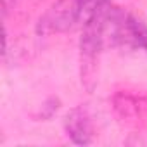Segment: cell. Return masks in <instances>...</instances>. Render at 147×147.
Masks as SVG:
<instances>
[{
    "label": "cell",
    "mask_w": 147,
    "mask_h": 147,
    "mask_svg": "<svg viewBox=\"0 0 147 147\" xmlns=\"http://www.w3.org/2000/svg\"><path fill=\"white\" fill-rule=\"evenodd\" d=\"M109 4V0H57V2L40 18L38 33H64L73 28H83L95 14Z\"/></svg>",
    "instance_id": "1"
},
{
    "label": "cell",
    "mask_w": 147,
    "mask_h": 147,
    "mask_svg": "<svg viewBox=\"0 0 147 147\" xmlns=\"http://www.w3.org/2000/svg\"><path fill=\"white\" fill-rule=\"evenodd\" d=\"M100 11L95 14V18L90 23L83 26V33L80 38V75H82V83L88 92H92L97 85L99 57H100L102 49L106 47L104 36H102L100 18H99Z\"/></svg>",
    "instance_id": "2"
},
{
    "label": "cell",
    "mask_w": 147,
    "mask_h": 147,
    "mask_svg": "<svg viewBox=\"0 0 147 147\" xmlns=\"http://www.w3.org/2000/svg\"><path fill=\"white\" fill-rule=\"evenodd\" d=\"M64 128L67 137L76 145H88L94 140V128L90 116L83 107L71 109L64 118Z\"/></svg>",
    "instance_id": "3"
}]
</instances>
